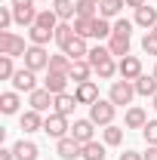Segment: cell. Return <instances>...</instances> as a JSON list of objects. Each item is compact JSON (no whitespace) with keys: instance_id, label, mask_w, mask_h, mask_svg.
Listing matches in <instances>:
<instances>
[{"instance_id":"cell-29","label":"cell","mask_w":157,"mask_h":160,"mask_svg":"<svg viewBox=\"0 0 157 160\" xmlns=\"http://www.w3.org/2000/svg\"><path fill=\"white\" fill-rule=\"evenodd\" d=\"M28 40L34 43V46H46L49 40H56V31H46V28H28Z\"/></svg>"},{"instance_id":"cell-36","label":"cell","mask_w":157,"mask_h":160,"mask_svg":"<svg viewBox=\"0 0 157 160\" xmlns=\"http://www.w3.org/2000/svg\"><path fill=\"white\" fill-rule=\"evenodd\" d=\"M142 139L148 142V145H157V120H148V123H145V129H142Z\"/></svg>"},{"instance_id":"cell-7","label":"cell","mask_w":157,"mask_h":160,"mask_svg":"<svg viewBox=\"0 0 157 160\" xmlns=\"http://www.w3.org/2000/svg\"><path fill=\"white\" fill-rule=\"evenodd\" d=\"M13 89H16V92H34V89H37V71L19 68L16 77H13Z\"/></svg>"},{"instance_id":"cell-30","label":"cell","mask_w":157,"mask_h":160,"mask_svg":"<svg viewBox=\"0 0 157 160\" xmlns=\"http://www.w3.org/2000/svg\"><path fill=\"white\" fill-rule=\"evenodd\" d=\"M19 105H22V99H19V92H16V89L0 96V111H3V114H19Z\"/></svg>"},{"instance_id":"cell-18","label":"cell","mask_w":157,"mask_h":160,"mask_svg":"<svg viewBox=\"0 0 157 160\" xmlns=\"http://www.w3.org/2000/svg\"><path fill=\"white\" fill-rule=\"evenodd\" d=\"M93 74H96V71H93V65H89L86 59L74 62V65H71V71H68V77L74 80V86H77V83H86V80H93Z\"/></svg>"},{"instance_id":"cell-26","label":"cell","mask_w":157,"mask_h":160,"mask_svg":"<svg viewBox=\"0 0 157 160\" xmlns=\"http://www.w3.org/2000/svg\"><path fill=\"white\" fill-rule=\"evenodd\" d=\"M59 16H56V9H53V6H49V9H40L37 12V22H34V25H37V28H46V31H56V28H59Z\"/></svg>"},{"instance_id":"cell-46","label":"cell","mask_w":157,"mask_h":160,"mask_svg":"<svg viewBox=\"0 0 157 160\" xmlns=\"http://www.w3.org/2000/svg\"><path fill=\"white\" fill-rule=\"evenodd\" d=\"M151 34H154V37H157V25H154V28H151Z\"/></svg>"},{"instance_id":"cell-41","label":"cell","mask_w":157,"mask_h":160,"mask_svg":"<svg viewBox=\"0 0 157 160\" xmlns=\"http://www.w3.org/2000/svg\"><path fill=\"white\" fill-rule=\"evenodd\" d=\"M0 160H16V151L13 148H0Z\"/></svg>"},{"instance_id":"cell-49","label":"cell","mask_w":157,"mask_h":160,"mask_svg":"<svg viewBox=\"0 0 157 160\" xmlns=\"http://www.w3.org/2000/svg\"><path fill=\"white\" fill-rule=\"evenodd\" d=\"M96 3H102V0H96Z\"/></svg>"},{"instance_id":"cell-45","label":"cell","mask_w":157,"mask_h":160,"mask_svg":"<svg viewBox=\"0 0 157 160\" xmlns=\"http://www.w3.org/2000/svg\"><path fill=\"white\" fill-rule=\"evenodd\" d=\"M151 108H157V96H154V99H151Z\"/></svg>"},{"instance_id":"cell-28","label":"cell","mask_w":157,"mask_h":160,"mask_svg":"<svg viewBox=\"0 0 157 160\" xmlns=\"http://www.w3.org/2000/svg\"><path fill=\"white\" fill-rule=\"evenodd\" d=\"M105 148H108V145H105V142H86V145H83V151H80V157L83 160H105Z\"/></svg>"},{"instance_id":"cell-20","label":"cell","mask_w":157,"mask_h":160,"mask_svg":"<svg viewBox=\"0 0 157 160\" xmlns=\"http://www.w3.org/2000/svg\"><path fill=\"white\" fill-rule=\"evenodd\" d=\"M133 83H136V96H145V99H154L157 96V77L154 74H142Z\"/></svg>"},{"instance_id":"cell-27","label":"cell","mask_w":157,"mask_h":160,"mask_svg":"<svg viewBox=\"0 0 157 160\" xmlns=\"http://www.w3.org/2000/svg\"><path fill=\"white\" fill-rule=\"evenodd\" d=\"M77 105H80L77 96H71V92H62V96H56V111H59V114H65V117H71Z\"/></svg>"},{"instance_id":"cell-23","label":"cell","mask_w":157,"mask_h":160,"mask_svg":"<svg viewBox=\"0 0 157 160\" xmlns=\"http://www.w3.org/2000/svg\"><path fill=\"white\" fill-rule=\"evenodd\" d=\"M53 9L62 22H74L77 19V3L74 0H53Z\"/></svg>"},{"instance_id":"cell-14","label":"cell","mask_w":157,"mask_h":160,"mask_svg":"<svg viewBox=\"0 0 157 160\" xmlns=\"http://www.w3.org/2000/svg\"><path fill=\"white\" fill-rule=\"evenodd\" d=\"M93 65V71H96L99 80H111L114 74H117V62H114V56H105V59H96L89 62Z\"/></svg>"},{"instance_id":"cell-42","label":"cell","mask_w":157,"mask_h":160,"mask_svg":"<svg viewBox=\"0 0 157 160\" xmlns=\"http://www.w3.org/2000/svg\"><path fill=\"white\" fill-rule=\"evenodd\" d=\"M145 160H157V145H148V151H145Z\"/></svg>"},{"instance_id":"cell-31","label":"cell","mask_w":157,"mask_h":160,"mask_svg":"<svg viewBox=\"0 0 157 160\" xmlns=\"http://www.w3.org/2000/svg\"><path fill=\"white\" fill-rule=\"evenodd\" d=\"M77 37V31H74V22H59V28H56V43H59V49L68 43V40Z\"/></svg>"},{"instance_id":"cell-32","label":"cell","mask_w":157,"mask_h":160,"mask_svg":"<svg viewBox=\"0 0 157 160\" xmlns=\"http://www.w3.org/2000/svg\"><path fill=\"white\" fill-rule=\"evenodd\" d=\"M71 65H74V59H71V56H65V52L49 56V71H62V74H68V71H71Z\"/></svg>"},{"instance_id":"cell-25","label":"cell","mask_w":157,"mask_h":160,"mask_svg":"<svg viewBox=\"0 0 157 160\" xmlns=\"http://www.w3.org/2000/svg\"><path fill=\"white\" fill-rule=\"evenodd\" d=\"M123 132H126L123 126H114V123H111V126L102 129V142H105L108 148H117V145H123Z\"/></svg>"},{"instance_id":"cell-34","label":"cell","mask_w":157,"mask_h":160,"mask_svg":"<svg viewBox=\"0 0 157 160\" xmlns=\"http://www.w3.org/2000/svg\"><path fill=\"white\" fill-rule=\"evenodd\" d=\"M77 16H83V19H96V16H99V3H96V0H77Z\"/></svg>"},{"instance_id":"cell-5","label":"cell","mask_w":157,"mask_h":160,"mask_svg":"<svg viewBox=\"0 0 157 160\" xmlns=\"http://www.w3.org/2000/svg\"><path fill=\"white\" fill-rule=\"evenodd\" d=\"M22 59H25V68H31V71H49V52H46V46H34L31 43Z\"/></svg>"},{"instance_id":"cell-38","label":"cell","mask_w":157,"mask_h":160,"mask_svg":"<svg viewBox=\"0 0 157 160\" xmlns=\"http://www.w3.org/2000/svg\"><path fill=\"white\" fill-rule=\"evenodd\" d=\"M16 22L13 16V6H0V31H9V25Z\"/></svg>"},{"instance_id":"cell-15","label":"cell","mask_w":157,"mask_h":160,"mask_svg":"<svg viewBox=\"0 0 157 160\" xmlns=\"http://www.w3.org/2000/svg\"><path fill=\"white\" fill-rule=\"evenodd\" d=\"M133 22H136L139 28L151 31V28L157 25V6H148V3H145V6H139V9H136V16H133Z\"/></svg>"},{"instance_id":"cell-2","label":"cell","mask_w":157,"mask_h":160,"mask_svg":"<svg viewBox=\"0 0 157 160\" xmlns=\"http://www.w3.org/2000/svg\"><path fill=\"white\" fill-rule=\"evenodd\" d=\"M43 132L49 136V139H65V136H71V126H68V117L59 114V111H49L46 117H43Z\"/></svg>"},{"instance_id":"cell-37","label":"cell","mask_w":157,"mask_h":160,"mask_svg":"<svg viewBox=\"0 0 157 160\" xmlns=\"http://www.w3.org/2000/svg\"><path fill=\"white\" fill-rule=\"evenodd\" d=\"M89 28H93V19H83V16L74 19V31H77V37H89Z\"/></svg>"},{"instance_id":"cell-8","label":"cell","mask_w":157,"mask_h":160,"mask_svg":"<svg viewBox=\"0 0 157 160\" xmlns=\"http://www.w3.org/2000/svg\"><path fill=\"white\" fill-rule=\"evenodd\" d=\"M117 74L123 80H139L142 77V59L139 56H123L117 62Z\"/></svg>"},{"instance_id":"cell-3","label":"cell","mask_w":157,"mask_h":160,"mask_svg":"<svg viewBox=\"0 0 157 160\" xmlns=\"http://www.w3.org/2000/svg\"><path fill=\"white\" fill-rule=\"evenodd\" d=\"M28 52V43L25 37L19 34H13V31H0V56H13V59H19Z\"/></svg>"},{"instance_id":"cell-16","label":"cell","mask_w":157,"mask_h":160,"mask_svg":"<svg viewBox=\"0 0 157 160\" xmlns=\"http://www.w3.org/2000/svg\"><path fill=\"white\" fill-rule=\"evenodd\" d=\"M62 52H65V56H71L74 62L86 59V56H89V46H86V37H74V40H68V43L62 46Z\"/></svg>"},{"instance_id":"cell-35","label":"cell","mask_w":157,"mask_h":160,"mask_svg":"<svg viewBox=\"0 0 157 160\" xmlns=\"http://www.w3.org/2000/svg\"><path fill=\"white\" fill-rule=\"evenodd\" d=\"M142 52L145 56H157V37L151 31H145V37H142Z\"/></svg>"},{"instance_id":"cell-9","label":"cell","mask_w":157,"mask_h":160,"mask_svg":"<svg viewBox=\"0 0 157 160\" xmlns=\"http://www.w3.org/2000/svg\"><path fill=\"white\" fill-rule=\"evenodd\" d=\"M68 83H71V77H68V74H62V71H46V77H43V86H46L53 96L68 92Z\"/></svg>"},{"instance_id":"cell-11","label":"cell","mask_w":157,"mask_h":160,"mask_svg":"<svg viewBox=\"0 0 157 160\" xmlns=\"http://www.w3.org/2000/svg\"><path fill=\"white\" fill-rule=\"evenodd\" d=\"M96 136V123L86 117V120H74V126H71V139H77L80 145H86V142H93Z\"/></svg>"},{"instance_id":"cell-44","label":"cell","mask_w":157,"mask_h":160,"mask_svg":"<svg viewBox=\"0 0 157 160\" xmlns=\"http://www.w3.org/2000/svg\"><path fill=\"white\" fill-rule=\"evenodd\" d=\"M148 0H126V6H133V9H139V6H145Z\"/></svg>"},{"instance_id":"cell-21","label":"cell","mask_w":157,"mask_h":160,"mask_svg":"<svg viewBox=\"0 0 157 160\" xmlns=\"http://www.w3.org/2000/svg\"><path fill=\"white\" fill-rule=\"evenodd\" d=\"M13 151H16V160H37V154H40V148L31 139H19L13 145Z\"/></svg>"},{"instance_id":"cell-6","label":"cell","mask_w":157,"mask_h":160,"mask_svg":"<svg viewBox=\"0 0 157 160\" xmlns=\"http://www.w3.org/2000/svg\"><path fill=\"white\" fill-rule=\"evenodd\" d=\"M28 105H31L34 111H40V114H43V111L56 108V96H53L46 86H37L34 92H28Z\"/></svg>"},{"instance_id":"cell-12","label":"cell","mask_w":157,"mask_h":160,"mask_svg":"<svg viewBox=\"0 0 157 160\" xmlns=\"http://www.w3.org/2000/svg\"><path fill=\"white\" fill-rule=\"evenodd\" d=\"M145 123H148V114H145V108H139V105H129V108H126V114H123V126H126V129H145Z\"/></svg>"},{"instance_id":"cell-47","label":"cell","mask_w":157,"mask_h":160,"mask_svg":"<svg viewBox=\"0 0 157 160\" xmlns=\"http://www.w3.org/2000/svg\"><path fill=\"white\" fill-rule=\"evenodd\" d=\"M151 74H154V77H157V65H154V71H151Z\"/></svg>"},{"instance_id":"cell-33","label":"cell","mask_w":157,"mask_h":160,"mask_svg":"<svg viewBox=\"0 0 157 160\" xmlns=\"http://www.w3.org/2000/svg\"><path fill=\"white\" fill-rule=\"evenodd\" d=\"M13 62H16L13 56H0V80H13V77H16L19 68H16Z\"/></svg>"},{"instance_id":"cell-19","label":"cell","mask_w":157,"mask_h":160,"mask_svg":"<svg viewBox=\"0 0 157 160\" xmlns=\"http://www.w3.org/2000/svg\"><path fill=\"white\" fill-rule=\"evenodd\" d=\"M19 126L25 129V132H37V129H43V114L34 111V108H28V111L19 117Z\"/></svg>"},{"instance_id":"cell-17","label":"cell","mask_w":157,"mask_h":160,"mask_svg":"<svg viewBox=\"0 0 157 160\" xmlns=\"http://www.w3.org/2000/svg\"><path fill=\"white\" fill-rule=\"evenodd\" d=\"M129 37L133 34H111L108 37V49H111V56H117V59H123V56H129Z\"/></svg>"},{"instance_id":"cell-10","label":"cell","mask_w":157,"mask_h":160,"mask_svg":"<svg viewBox=\"0 0 157 160\" xmlns=\"http://www.w3.org/2000/svg\"><path fill=\"white\" fill-rule=\"evenodd\" d=\"M80 151H83V145H80L77 139H71V136H65V139L56 142V154H59L62 160H77Z\"/></svg>"},{"instance_id":"cell-43","label":"cell","mask_w":157,"mask_h":160,"mask_svg":"<svg viewBox=\"0 0 157 160\" xmlns=\"http://www.w3.org/2000/svg\"><path fill=\"white\" fill-rule=\"evenodd\" d=\"M13 6H34V0H9Z\"/></svg>"},{"instance_id":"cell-22","label":"cell","mask_w":157,"mask_h":160,"mask_svg":"<svg viewBox=\"0 0 157 160\" xmlns=\"http://www.w3.org/2000/svg\"><path fill=\"white\" fill-rule=\"evenodd\" d=\"M123 6H126V0H102L99 3V16L102 19H120V12H123Z\"/></svg>"},{"instance_id":"cell-1","label":"cell","mask_w":157,"mask_h":160,"mask_svg":"<svg viewBox=\"0 0 157 160\" xmlns=\"http://www.w3.org/2000/svg\"><path fill=\"white\" fill-rule=\"evenodd\" d=\"M114 114H117V105L111 99H99V102L89 105V120L96 126H111L114 123Z\"/></svg>"},{"instance_id":"cell-13","label":"cell","mask_w":157,"mask_h":160,"mask_svg":"<svg viewBox=\"0 0 157 160\" xmlns=\"http://www.w3.org/2000/svg\"><path fill=\"white\" fill-rule=\"evenodd\" d=\"M74 96H77L80 105H93V102H99V83H96V80L77 83V86H74Z\"/></svg>"},{"instance_id":"cell-4","label":"cell","mask_w":157,"mask_h":160,"mask_svg":"<svg viewBox=\"0 0 157 160\" xmlns=\"http://www.w3.org/2000/svg\"><path fill=\"white\" fill-rule=\"evenodd\" d=\"M108 99L114 102V105H133V99H136V83L133 80H114L111 83V89H108Z\"/></svg>"},{"instance_id":"cell-24","label":"cell","mask_w":157,"mask_h":160,"mask_svg":"<svg viewBox=\"0 0 157 160\" xmlns=\"http://www.w3.org/2000/svg\"><path fill=\"white\" fill-rule=\"evenodd\" d=\"M114 34V25L108 19H102V16H96L93 19V28H89V37H96V40H108Z\"/></svg>"},{"instance_id":"cell-48","label":"cell","mask_w":157,"mask_h":160,"mask_svg":"<svg viewBox=\"0 0 157 160\" xmlns=\"http://www.w3.org/2000/svg\"><path fill=\"white\" fill-rule=\"evenodd\" d=\"M43 3H49V0H43Z\"/></svg>"},{"instance_id":"cell-40","label":"cell","mask_w":157,"mask_h":160,"mask_svg":"<svg viewBox=\"0 0 157 160\" xmlns=\"http://www.w3.org/2000/svg\"><path fill=\"white\" fill-rule=\"evenodd\" d=\"M120 160H145V154H139V151L129 148V151H123V154H120Z\"/></svg>"},{"instance_id":"cell-39","label":"cell","mask_w":157,"mask_h":160,"mask_svg":"<svg viewBox=\"0 0 157 160\" xmlns=\"http://www.w3.org/2000/svg\"><path fill=\"white\" fill-rule=\"evenodd\" d=\"M133 25H136L133 19H117L114 22V31L117 34H133Z\"/></svg>"}]
</instances>
